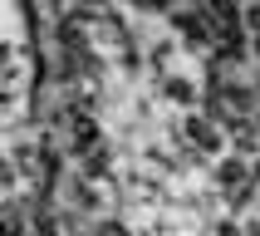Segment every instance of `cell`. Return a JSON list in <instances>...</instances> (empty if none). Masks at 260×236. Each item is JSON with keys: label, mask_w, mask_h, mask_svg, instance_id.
<instances>
[{"label": "cell", "mask_w": 260, "mask_h": 236, "mask_svg": "<svg viewBox=\"0 0 260 236\" xmlns=\"http://www.w3.org/2000/svg\"><path fill=\"white\" fill-rule=\"evenodd\" d=\"M206 20H211L216 29L241 25V15H236V0H206Z\"/></svg>", "instance_id": "1"}, {"label": "cell", "mask_w": 260, "mask_h": 236, "mask_svg": "<svg viewBox=\"0 0 260 236\" xmlns=\"http://www.w3.org/2000/svg\"><path fill=\"white\" fill-rule=\"evenodd\" d=\"M187 138H191V143H197V148H206V153H216V148H221L216 128H211L206 118H191V123H187Z\"/></svg>", "instance_id": "2"}, {"label": "cell", "mask_w": 260, "mask_h": 236, "mask_svg": "<svg viewBox=\"0 0 260 236\" xmlns=\"http://www.w3.org/2000/svg\"><path fill=\"white\" fill-rule=\"evenodd\" d=\"M182 35H187L191 44H206V40H211V20H202V15H182Z\"/></svg>", "instance_id": "3"}, {"label": "cell", "mask_w": 260, "mask_h": 236, "mask_svg": "<svg viewBox=\"0 0 260 236\" xmlns=\"http://www.w3.org/2000/svg\"><path fill=\"white\" fill-rule=\"evenodd\" d=\"M0 236H25V217H20V206H5V212H0Z\"/></svg>", "instance_id": "4"}, {"label": "cell", "mask_w": 260, "mask_h": 236, "mask_svg": "<svg viewBox=\"0 0 260 236\" xmlns=\"http://www.w3.org/2000/svg\"><path fill=\"white\" fill-rule=\"evenodd\" d=\"M246 182V162H221V187H241Z\"/></svg>", "instance_id": "5"}, {"label": "cell", "mask_w": 260, "mask_h": 236, "mask_svg": "<svg viewBox=\"0 0 260 236\" xmlns=\"http://www.w3.org/2000/svg\"><path fill=\"white\" fill-rule=\"evenodd\" d=\"M99 236H128V226H118V221H103Z\"/></svg>", "instance_id": "6"}, {"label": "cell", "mask_w": 260, "mask_h": 236, "mask_svg": "<svg viewBox=\"0 0 260 236\" xmlns=\"http://www.w3.org/2000/svg\"><path fill=\"white\" fill-rule=\"evenodd\" d=\"M246 25H250V29H260V0H255V5L246 10Z\"/></svg>", "instance_id": "7"}, {"label": "cell", "mask_w": 260, "mask_h": 236, "mask_svg": "<svg viewBox=\"0 0 260 236\" xmlns=\"http://www.w3.org/2000/svg\"><path fill=\"white\" fill-rule=\"evenodd\" d=\"M138 5H143V10H162V5H167V0H138Z\"/></svg>", "instance_id": "8"}, {"label": "cell", "mask_w": 260, "mask_h": 236, "mask_svg": "<svg viewBox=\"0 0 260 236\" xmlns=\"http://www.w3.org/2000/svg\"><path fill=\"white\" fill-rule=\"evenodd\" d=\"M216 236H241V231H236V226H231V221H226V226H221V231Z\"/></svg>", "instance_id": "9"}]
</instances>
